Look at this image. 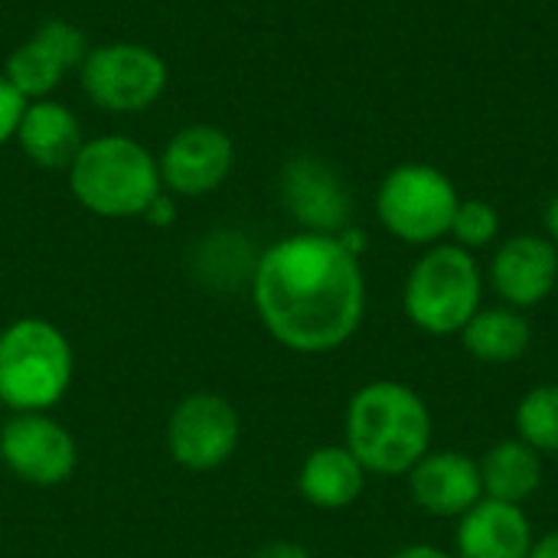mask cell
<instances>
[{"label":"cell","instance_id":"obj_27","mask_svg":"<svg viewBox=\"0 0 558 558\" xmlns=\"http://www.w3.org/2000/svg\"><path fill=\"white\" fill-rule=\"evenodd\" d=\"M546 229H549V239L558 245V196H553V203L546 206Z\"/></svg>","mask_w":558,"mask_h":558},{"label":"cell","instance_id":"obj_17","mask_svg":"<svg viewBox=\"0 0 558 558\" xmlns=\"http://www.w3.org/2000/svg\"><path fill=\"white\" fill-rule=\"evenodd\" d=\"M16 137L26 157L39 167H72V160L82 150V128L75 114L59 101L26 105Z\"/></svg>","mask_w":558,"mask_h":558},{"label":"cell","instance_id":"obj_14","mask_svg":"<svg viewBox=\"0 0 558 558\" xmlns=\"http://www.w3.org/2000/svg\"><path fill=\"white\" fill-rule=\"evenodd\" d=\"M232 170V141L226 131L209 124H190L170 137L160 157V180L183 193L203 196L216 190Z\"/></svg>","mask_w":558,"mask_h":558},{"label":"cell","instance_id":"obj_8","mask_svg":"<svg viewBox=\"0 0 558 558\" xmlns=\"http://www.w3.org/2000/svg\"><path fill=\"white\" fill-rule=\"evenodd\" d=\"M242 438L239 412L229 399L216 392L186 396L167 422L170 458L186 471H216L222 468Z\"/></svg>","mask_w":558,"mask_h":558},{"label":"cell","instance_id":"obj_4","mask_svg":"<svg viewBox=\"0 0 558 558\" xmlns=\"http://www.w3.org/2000/svg\"><path fill=\"white\" fill-rule=\"evenodd\" d=\"M405 317L428 337H458L484 307V275L474 252L448 242L428 245L402 288Z\"/></svg>","mask_w":558,"mask_h":558},{"label":"cell","instance_id":"obj_25","mask_svg":"<svg viewBox=\"0 0 558 558\" xmlns=\"http://www.w3.org/2000/svg\"><path fill=\"white\" fill-rule=\"evenodd\" d=\"M530 558H558V530L539 536L530 549Z\"/></svg>","mask_w":558,"mask_h":558},{"label":"cell","instance_id":"obj_7","mask_svg":"<svg viewBox=\"0 0 558 558\" xmlns=\"http://www.w3.org/2000/svg\"><path fill=\"white\" fill-rule=\"evenodd\" d=\"M82 85L88 98L108 111H141L160 98L167 85V65L147 46L111 43L85 56Z\"/></svg>","mask_w":558,"mask_h":558},{"label":"cell","instance_id":"obj_9","mask_svg":"<svg viewBox=\"0 0 558 558\" xmlns=\"http://www.w3.org/2000/svg\"><path fill=\"white\" fill-rule=\"evenodd\" d=\"M0 458L33 487H59L78 468V445L49 412H16L0 425Z\"/></svg>","mask_w":558,"mask_h":558},{"label":"cell","instance_id":"obj_19","mask_svg":"<svg viewBox=\"0 0 558 558\" xmlns=\"http://www.w3.org/2000/svg\"><path fill=\"white\" fill-rule=\"evenodd\" d=\"M481 484L487 500L523 507L543 484V458L520 438H504L484 451Z\"/></svg>","mask_w":558,"mask_h":558},{"label":"cell","instance_id":"obj_26","mask_svg":"<svg viewBox=\"0 0 558 558\" xmlns=\"http://www.w3.org/2000/svg\"><path fill=\"white\" fill-rule=\"evenodd\" d=\"M144 216H147L150 222H157V226H167V222L173 219V206H170V199H167V196H157Z\"/></svg>","mask_w":558,"mask_h":558},{"label":"cell","instance_id":"obj_3","mask_svg":"<svg viewBox=\"0 0 558 558\" xmlns=\"http://www.w3.org/2000/svg\"><path fill=\"white\" fill-rule=\"evenodd\" d=\"M75 353L43 317H20L0 333V399L13 412H49L72 386Z\"/></svg>","mask_w":558,"mask_h":558},{"label":"cell","instance_id":"obj_16","mask_svg":"<svg viewBox=\"0 0 558 558\" xmlns=\"http://www.w3.org/2000/svg\"><path fill=\"white\" fill-rule=\"evenodd\" d=\"M298 490L317 510H347L366 490V468L347 445H320L304 458Z\"/></svg>","mask_w":558,"mask_h":558},{"label":"cell","instance_id":"obj_15","mask_svg":"<svg viewBox=\"0 0 558 558\" xmlns=\"http://www.w3.org/2000/svg\"><path fill=\"white\" fill-rule=\"evenodd\" d=\"M536 536L523 507L481 500L458 520L454 558H530Z\"/></svg>","mask_w":558,"mask_h":558},{"label":"cell","instance_id":"obj_13","mask_svg":"<svg viewBox=\"0 0 558 558\" xmlns=\"http://www.w3.org/2000/svg\"><path fill=\"white\" fill-rule=\"evenodd\" d=\"M85 36L72 23L46 20L29 43L10 52L3 75L20 88L23 98H43L72 65L85 62Z\"/></svg>","mask_w":558,"mask_h":558},{"label":"cell","instance_id":"obj_10","mask_svg":"<svg viewBox=\"0 0 558 558\" xmlns=\"http://www.w3.org/2000/svg\"><path fill=\"white\" fill-rule=\"evenodd\" d=\"M490 284L507 307L543 304L558 284V245L533 232L510 235L490 262Z\"/></svg>","mask_w":558,"mask_h":558},{"label":"cell","instance_id":"obj_23","mask_svg":"<svg viewBox=\"0 0 558 558\" xmlns=\"http://www.w3.org/2000/svg\"><path fill=\"white\" fill-rule=\"evenodd\" d=\"M252 558H311V553L301 546V543H291V539H278V543H268L262 546Z\"/></svg>","mask_w":558,"mask_h":558},{"label":"cell","instance_id":"obj_22","mask_svg":"<svg viewBox=\"0 0 558 558\" xmlns=\"http://www.w3.org/2000/svg\"><path fill=\"white\" fill-rule=\"evenodd\" d=\"M23 111H26V98L7 75H0V144L16 134Z\"/></svg>","mask_w":558,"mask_h":558},{"label":"cell","instance_id":"obj_2","mask_svg":"<svg viewBox=\"0 0 558 558\" xmlns=\"http://www.w3.org/2000/svg\"><path fill=\"white\" fill-rule=\"evenodd\" d=\"M347 448L379 477H405L432 451V409L405 383L376 379L353 392L343 418Z\"/></svg>","mask_w":558,"mask_h":558},{"label":"cell","instance_id":"obj_20","mask_svg":"<svg viewBox=\"0 0 558 558\" xmlns=\"http://www.w3.org/2000/svg\"><path fill=\"white\" fill-rule=\"evenodd\" d=\"M517 438L526 441L539 458L558 454V383L530 389L517 405Z\"/></svg>","mask_w":558,"mask_h":558},{"label":"cell","instance_id":"obj_6","mask_svg":"<svg viewBox=\"0 0 558 558\" xmlns=\"http://www.w3.org/2000/svg\"><path fill=\"white\" fill-rule=\"evenodd\" d=\"M461 193L432 163L392 167L376 193V216L389 235L409 245H438L451 232Z\"/></svg>","mask_w":558,"mask_h":558},{"label":"cell","instance_id":"obj_24","mask_svg":"<svg viewBox=\"0 0 558 558\" xmlns=\"http://www.w3.org/2000/svg\"><path fill=\"white\" fill-rule=\"evenodd\" d=\"M389 558H454V553H445V549L428 546V543H415V546H405V549L392 553Z\"/></svg>","mask_w":558,"mask_h":558},{"label":"cell","instance_id":"obj_21","mask_svg":"<svg viewBox=\"0 0 558 558\" xmlns=\"http://www.w3.org/2000/svg\"><path fill=\"white\" fill-rule=\"evenodd\" d=\"M448 235L454 239V245H461L468 252L487 248L500 235V213L487 199H461Z\"/></svg>","mask_w":558,"mask_h":558},{"label":"cell","instance_id":"obj_28","mask_svg":"<svg viewBox=\"0 0 558 558\" xmlns=\"http://www.w3.org/2000/svg\"><path fill=\"white\" fill-rule=\"evenodd\" d=\"M3 409H7V405H3V399H0V412H3Z\"/></svg>","mask_w":558,"mask_h":558},{"label":"cell","instance_id":"obj_18","mask_svg":"<svg viewBox=\"0 0 558 558\" xmlns=\"http://www.w3.org/2000/svg\"><path fill=\"white\" fill-rule=\"evenodd\" d=\"M458 337L477 363L504 366L526 356L533 343V327L523 311L500 304V307H481Z\"/></svg>","mask_w":558,"mask_h":558},{"label":"cell","instance_id":"obj_5","mask_svg":"<svg viewBox=\"0 0 558 558\" xmlns=\"http://www.w3.org/2000/svg\"><path fill=\"white\" fill-rule=\"evenodd\" d=\"M75 199L108 219L144 216L160 196V170L154 157L131 137H98L82 144L69 167Z\"/></svg>","mask_w":558,"mask_h":558},{"label":"cell","instance_id":"obj_11","mask_svg":"<svg viewBox=\"0 0 558 558\" xmlns=\"http://www.w3.org/2000/svg\"><path fill=\"white\" fill-rule=\"evenodd\" d=\"M405 477L415 507L438 520H461L484 500L481 464L464 451H428Z\"/></svg>","mask_w":558,"mask_h":558},{"label":"cell","instance_id":"obj_1","mask_svg":"<svg viewBox=\"0 0 558 558\" xmlns=\"http://www.w3.org/2000/svg\"><path fill=\"white\" fill-rule=\"evenodd\" d=\"M248 284L258 320L294 353L340 350L366 314L360 258L337 235L298 232L275 242Z\"/></svg>","mask_w":558,"mask_h":558},{"label":"cell","instance_id":"obj_12","mask_svg":"<svg viewBox=\"0 0 558 558\" xmlns=\"http://www.w3.org/2000/svg\"><path fill=\"white\" fill-rule=\"evenodd\" d=\"M281 193L304 232L340 235L350 219V196L337 170L311 154L294 157L281 173Z\"/></svg>","mask_w":558,"mask_h":558}]
</instances>
